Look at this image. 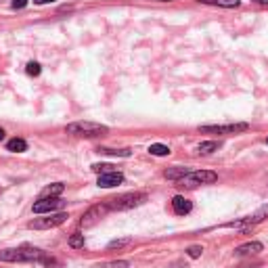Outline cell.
<instances>
[{"instance_id":"cell-1","label":"cell","mask_w":268,"mask_h":268,"mask_svg":"<svg viewBox=\"0 0 268 268\" xmlns=\"http://www.w3.org/2000/svg\"><path fill=\"white\" fill-rule=\"evenodd\" d=\"M65 132L72 136H82V138H94V136H103L109 132L107 126L97 124V122H74L65 126Z\"/></svg>"},{"instance_id":"cell-2","label":"cell","mask_w":268,"mask_h":268,"mask_svg":"<svg viewBox=\"0 0 268 268\" xmlns=\"http://www.w3.org/2000/svg\"><path fill=\"white\" fill-rule=\"evenodd\" d=\"M147 201V193H126V195H120L115 197V199H109V210H132V208H138L143 206V203Z\"/></svg>"},{"instance_id":"cell-3","label":"cell","mask_w":268,"mask_h":268,"mask_svg":"<svg viewBox=\"0 0 268 268\" xmlns=\"http://www.w3.org/2000/svg\"><path fill=\"white\" fill-rule=\"evenodd\" d=\"M218 180V174L216 172H212V170H191L188 174L180 180V185H185V187H199V185H214Z\"/></svg>"},{"instance_id":"cell-4","label":"cell","mask_w":268,"mask_h":268,"mask_svg":"<svg viewBox=\"0 0 268 268\" xmlns=\"http://www.w3.org/2000/svg\"><path fill=\"white\" fill-rule=\"evenodd\" d=\"M69 216L65 212H54V214H49L46 218H34L31 222H27V228H36V231H46V228H54L61 226Z\"/></svg>"},{"instance_id":"cell-5","label":"cell","mask_w":268,"mask_h":268,"mask_svg":"<svg viewBox=\"0 0 268 268\" xmlns=\"http://www.w3.org/2000/svg\"><path fill=\"white\" fill-rule=\"evenodd\" d=\"M249 126L245 122H239V124H214V126H199V132H206V134H239V132H245Z\"/></svg>"},{"instance_id":"cell-6","label":"cell","mask_w":268,"mask_h":268,"mask_svg":"<svg viewBox=\"0 0 268 268\" xmlns=\"http://www.w3.org/2000/svg\"><path fill=\"white\" fill-rule=\"evenodd\" d=\"M65 208V201L61 197H42L34 203V212L36 214H54Z\"/></svg>"},{"instance_id":"cell-7","label":"cell","mask_w":268,"mask_h":268,"mask_svg":"<svg viewBox=\"0 0 268 268\" xmlns=\"http://www.w3.org/2000/svg\"><path fill=\"white\" fill-rule=\"evenodd\" d=\"M266 218H268V203L260 208L256 214H251V216H247V218H241V220H237V222H228L226 226H228V228H245V231H247V228L256 226V224H260V222H264Z\"/></svg>"},{"instance_id":"cell-8","label":"cell","mask_w":268,"mask_h":268,"mask_svg":"<svg viewBox=\"0 0 268 268\" xmlns=\"http://www.w3.org/2000/svg\"><path fill=\"white\" fill-rule=\"evenodd\" d=\"M107 212H109V206H107V203H97V206H92V208L82 216L80 226H82V228H90V226H94L101 218L107 214Z\"/></svg>"},{"instance_id":"cell-9","label":"cell","mask_w":268,"mask_h":268,"mask_svg":"<svg viewBox=\"0 0 268 268\" xmlns=\"http://www.w3.org/2000/svg\"><path fill=\"white\" fill-rule=\"evenodd\" d=\"M124 183V174H120V172H107V174H99V187L103 188H111V187H117Z\"/></svg>"},{"instance_id":"cell-10","label":"cell","mask_w":268,"mask_h":268,"mask_svg":"<svg viewBox=\"0 0 268 268\" xmlns=\"http://www.w3.org/2000/svg\"><path fill=\"white\" fill-rule=\"evenodd\" d=\"M262 249H264V245L260 241H249V243H243V245H239L237 249H235V254H237V256H256Z\"/></svg>"},{"instance_id":"cell-11","label":"cell","mask_w":268,"mask_h":268,"mask_svg":"<svg viewBox=\"0 0 268 268\" xmlns=\"http://www.w3.org/2000/svg\"><path fill=\"white\" fill-rule=\"evenodd\" d=\"M172 208H174V212L178 216H185V214H188V212L193 210V203L187 199V197H183V195H176L174 199H172Z\"/></svg>"},{"instance_id":"cell-12","label":"cell","mask_w":268,"mask_h":268,"mask_svg":"<svg viewBox=\"0 0 268 268\" xmlns=\"http://www.w3.org/2000/svg\"><path fill=\"white\" fill-rule=\"evenodd\" d=\"M0 260L2 262H26V258H23V249H4L0 251Z\"/></svg>"},{"instance_id":"cell-13","label":"cell","mask_w":268,"mask_h":268,"mask_svg":"<svg viewBox=\"0 0 268 268\" xmlns=\"http://www.w3.org/2000/svg\"><path fill=\"white\" fill-rule=\"evenodd\" d=\"M188 172H191L188 168H168V170L163 172V176L168 178V180H178V183H180V180H183Z\"/></svg>"},{"instance_id":"cell-14","label":"cell","mask_w":268,"mask_h":268,"mask_svg":"<svg viewBox=\"0 0 268 268\" xmlns=\"http://www.w3.org/2000/svg\"><path fill=\"white\" fill-rule=\"evenodd\" d=\"M203 4H212V6H222V9H237L241 4V0H201Z\"/></svg>"},{"instance_id":"cell-15","label":"cell","mask_w":268,"mask_h":268,"mask_svg":"<svg viewBox=\"0 0 268 268\" xmlns=\"http://www.w3.org/2000/svg\"><path fill=\"white\" fill-rule=\"evenodd\" d=\"M218 147H220V143H216V140H206V143L197 145V153H199V155H210V153L218 151Z\"/></svg>"},{"instance_id":"cell-16","label":"cell","mask_w":268,"mask_h":268,"mask_svg":"<svg viewBox=\"0 0 268 268\" xmlns=\"http://www.w3.org/2000/svg\"><path fill=\"white\" fill-rule=\"evenodd\" d=\"M97 151L101 155H113V157H130V149H109V147H99Z\"/></svg>"},{"instance_id":"cell-17","label":"cell","mask_w":268,"mask_h":268,"mask_svg":"<svg viewBox=\"0 0 268 268\" xmlns=\"http://www.w3.org/2000/svg\"><path fill=\"white\" fill-rule=\"evenodd\" d=\"M6 149L13 151V153H23L27 149V143L23 138H11L9 143H6Z\"/></svg>"},{"instance_id":"cell-18","label":"cell","mask_w":268,"mask_h":268,"mask_svg":"<svg viewBox=\"0 0 268 268\" xmlns=\"http://www.w3.org/2000/svg\"><path fill=\"white\" fill-rule=\"evenodd\" d=\"M63 191H65V185L54 183V185H51V187L44 188V191H42V197H59Z\"/></svg>"},{"instance_id":"cell-19","label":"cell","mask_w":268,"mask_h":268,"mask_svg":"<svg viewBox=\"0 0 268 268\" xmlns=\"http://www.w3.org/2000/svg\"><path fill=\"white\" fill-rule=\"evenodd\" d=\"M149 153H151V155H157V157H163V155H170V149L165 147V145L155 143V145L149 147Z\"/></svg>"},{"instance_id":"cell-20","label":"cell","mask_w":268,"mask_h":268,"mask_svg":"<svg viewBox=\"0 0 268 268\" xmlns=\"http://www.w3.org/2000/svg\"><path fill=\"white\" fill-rule=\"evenodd\" d=\"M115 165H111V163H92V172H97V174H107V172H115L113 170Z\"/></svg>"},{"instance_id":"cell-21","label":"cell","mask_w":268,"mask_h":268,"mask_svg":"<svg viewBox=\"0 0 268 268\" xmlns=\"http://www.w3.org/2000/svg\"><path fill=\"white\" fill-rule=\"evenodd\" d=\"M69 245H72L74 249H80V247H84V235H80V233H74L72 237H69Z\"/></svg>"},{"instance_id":"cell-22","label":"cell","mask_w":268,"mask_h":268,"mask_svg":"<svg viewBox=\"0 0 268 268\" xmlns=\"http://www.w3.org/2000/svg\"><path fill=\"white\" fill-rule=\"evenodd\" d=\"M130 262L128 260H115V262H105V264H99V268H128Z\"/></svg>"},{"instance_id":"cell-23","label":"cell","mask_w":268,"mask_h":268,"mask_svg":"<svg viewBox=\"0 0 268 268\" xmlns=\"http://www.w3.org/2000/svg\"><path fill=\"white\" fill-rule=\"evenodd\" d=\"M132 243V239L128 237V239H115V241H111L107 245V249H122V247H126V245H130Z\"/></svg>"},{"instance_id":"cell-24","label":"cell","mask_w":268,"mask_h":268,"mask_svg":"<svg viewBox=\"0 0 268 268\" xmlns=\"http://www.w3.org/2000/svg\"><path fill=\"white\" fill-rule=\"evenodd\" d=\"M26 72L29 74V76H40V63H36V61H29L27 63V67H26Z\"/></svg>"},{"instance_id":"cell-25","label":"cell","mask_w":268,"mask_h":268,"mask_svg":"<svg viewBox=\"0 0 268 268\" xmlns=\"http://www.w3.org/2000/svg\"><path fill=\"white\" fill-rule=\"evenodd\" d=\"M40 264H42V266H46V268H61V262H59V260L49 258V256H44V258L40 260Z\"/></svg>"},{"instance_id":"cell-26","label":"cell","mask_w":268,"mask_h":268,"mask_svg":"<svg viewBox=\"0 0 268 268\" xmlns=\"http://www.w3.org/2000/svg\"><path fill=\"white\" fill-rule=\"evenodd\" d=\"M187 254H188V258L197 260V258H201V254H203V247H201V245H191V247L187 249Z\"/></svg>"},{"instance_id":"cell-27","label":"cell","mask_w":268,"mask_h":268,"mask_svg":"<svg viewBox=\"0 0 268 268\" xmlns=\"http://www.w3.org/2000/svg\"><path fill=\"white\" fill-rule=\"evenodd\" d=\"M26 4H27V0H13V2H11L13 9H23Z\"/></svg>"},{"instance_id":"cell-28","label":"cell","mask_w":268,"mask_h":268,"mask_svg":"<svg viewBox=\"0 0 268 268\" xmlns=\"http://www.w3.org/2000/svg\"><path fill=\"white\" fill-rule=\"evenodd\" d=\"M36 4H49V2H57V0H34Z\"/></svg>"},{"instance_id":"cell-29","label":"cell","mask_w":268,"mask_h":268,"mask_svg":"<svg viewBox=\"0 0 268 268\" xmlns=\"http://www.w3.org/2000/svg\"><path fill=\"white\" fill-rule=\"evenodd\" d=\"M258 4H268V0H256Z\"/></svg>"},{"instance_id":"cell-30","label":"cell","mask_w":268,"mask_h":268,"mask_svg":"<svg viewBox=\"0 0 268 268\" xmlns=\"http://www.w3.org/2000/svg\"><path fill=\"white\" fill-rule=\"evenodd\" d=\"M2 138H4V130H2V128H0V140H2Z\"/></svg>"},{"instance_id":"cell-31","label":"cell","mask_w":268,"mask_h":268,"mask_svg":"<svg viewBox=\"0 0 268 268\" xmlns=\"http://www.w3.org/2000/svg\"><path fill=\"white\" fill-rule=\"evenodd\" d=\"M266 145H268V138H266Z\"/></svg>"}]
</instances>
